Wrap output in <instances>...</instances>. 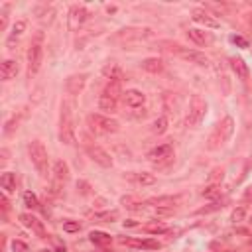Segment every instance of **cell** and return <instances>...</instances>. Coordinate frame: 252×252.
I'll use <instances>...</instances> for the list:
<instances>
[{"instance_id":"9","label":"cell","mask_w":252,"mask_h":252,"mask_svg":"<svg viewBox=\"0 0 252 252\" xmlns=\"http://www.w3.org/2000/svg\"><path fill=\"white\" fill-rule=\"evenodd\" d=\"M67 179H69V166L63 160H57L53 164V189L55 191H59L67 183Z\"/></svg>"},{"instance_id":"8","label":"cell","mask_w":252,"mask_h":252,"mask_svg":"<svg viewBox=\"0 0 252 252\" xmlns=\"http://www.w3.org/2000/svg\"><path fill=\"white\" fill-rule=\"evenodd\" d=\"M85 150H87V154H89L91 160H93L94 164H99L101 168H110V166H112V158H110L109 152L103 150L101 146L87 142V144H85Z\"/></svg>"},{"instance_id":"34","label":"cell","mask_w":252,"mask_h":252,"mask_svg":"<svg viewBox=\"0 0 252 252\" xmlns=\"http://www.w3.org/2000/svg\"><path fill=\"white\" fill-rule=\"evenodd\" d=\"M24 205L30 207V209H38V207H40V201H38V197L32 193V191H26V193H24Z\"/></svg>"},{"instance_id":"23","label":"cell","mask_w":252,"mask_h":252,"mask_svg":"<svg viewBox=\"0 0 252 252\" xmlns=\"http://www.w3.org/2000/svg\"><path fill=\"white\" fill-rule=\"evenodd\" d=\"M0 185H2V189L6 193L16 191V175L12 172H4L2 177H0Z\"/></svg>"},{"instance_id":"17","label":"cell","mask_w":252,"mask_h":252,"mask_svg":"<svg viewBox=\"0 0 252 252\" xmlns=\"http://www.w3.org/2000/svg\"><path fill=\"white\" fill-rule=\"evenodd\" d=\"M187 38L191 40L193 44H197V46H205V44H211V42H213V38L207 34V32L197 30V28H189V30H187Z\"/></svg>"},{"instance_id":"13","label":"cell","mask_w":252,"mask_h":252,"mask_svg":"<svg viewBox=\"0 0 252 252\" xmlns=\"http://www.w3.org/2000/svg\"><path fill=\"white\" fill-rule=\"evenodd\" d=\"M179 55L189 61V63H195V65H201V67H207L209 65V57L201 51H195V49H179Z\"/></svg>"},{"instance_id":"1","label":"cell","mask_w":252,"mask_h":252,"mask_svg":"<svg viewBox=\"0 0 252 252\" xmlns=\"http://www.w3.org/2000/svg\"><path fill=\"white\" fill-rule=\"evenodd\" d=\"M59 138L67 146H71L75 142V118H73V103L71 101H63V105H61Z\"/></svg>"},{"instance_id":"15","label":"cell","mask_w":252,"mask_h":252,"mask_svg":"<svg viewBox=\"0 0 252 252\" xmlns=\"http://www.w3.org/2000/svg\"><path fill=\"white\" fill-rule=\"evenodd\" d=\"M191 18L197 22V24H203L205 28H220V22L219 20H215L209 12H205V10H201V8H195L193 12H191Z\"/></svg>"},{"instance_id":"3","label":"cell","mask_w":252,"mask_h":252,"mask_svg":"<svg viewBox=\"0 0 252 252\" xmlns=\"http://www.w3.org/2000/svg\"><path fill=\"white\" fill-rule=\"evenodd\" d=\"M233 130H235V120L231 116H225L215 126V130H213V134L209 138V150H217L225 142H229V138L233 136Z\"/></svg>"},{"instance_id":"4","label":"cell","mask_w":252,"mask_h":252,"mask_svg":"<svg viewBox=\"0 0 252 252\" xmlns=\"http://www.w3.org/2000/svg\"><path fill=\"white\" fill-rule=\"evenodd\" d=\"M87 124H89V128L93 132H97V134H114V132H118V122L114 118L99 114V112L89 114Z\"/></svg>"},{"instance_id":"20","label":"cell","mask_w":252,"mask_h":252,"mask_svg":"<svg viewBox=\"0 0 252 252\" xmlns=\"http://www.w3.org/2000/svg\"><path fill=\"white\" fill-rule=\"evenodd\" d=\"M130 179H132L136 185H142V187H148V185H154V183H156V175L150 173V172H138V173H132Z\"/></svg>"},{"instance_id":"35","label":"cell","mask_w":252,"mask_h":252,"mask_svg":"<svg viewBox=\"0 0 252 252\" xmlns=\"http://www.w3.org/2000/svg\"><path fill=\"white\" fill-rule=\"evenodd\" d=\"M246 213H248V207H238V209H235V211H233L231 220H233V223H240V220H244Z\"/></svg>"},{"instance_id":"36","label":"cell","mask_w":252,"mask_h":252,"mask_svg":"<svg viewBox=\"0 0 252 252\" xmlns=\"http://www.w3.org/2000/svg\"><path fill=\"white\" fill-rule=\"evenodd\" d=\"M63 231H65V233H79L81 231V223H79V220H65V223H63Z\"/></svg>"},{"instance_id":"25","label":"cell","mask_w":252,"mask_h":252,"mask_svg":"<svg viewBox=\"0 0 252 252\" xmlns=\"http://www.w3.org/2000/svg\"><path fill=\"white\" fill-rule=\"evenodd\" d=\"M103 94H107V97L118 101L120 94H124V93H122V85H120V81H109V85L105 87V93H103Z\"/></svg>"},{"instance_id":"39","label":"cell","mask_w":252,"mask_h":252,"mask_svg":"<svg viewBox=\"0 0 252 252\" xmlns=\"http://www.w3.org/2000/svg\"><path fill=\"white\" fill-rule=\"evenodd\" d=\"M244 197H246V199H252V185H250V187L246 189V191H244Z\"/></svg>"},{"instance_id":"12","label":"cell","mask_w":252,"mask_h":252,"mask_svg":"<svg viewBox=\"0 0 252 252\" xmlns=\"http://www.w3.org/2000/svg\"><path fill=\"white\" fill-rule=\"evenodd\" d=\"M122 99H124V103L128 105L130 109H140L146 103V94L142 91H138V89H128L122 94Z\"/></svg>"},{"instance_id":"32","label":"cell","mask_w":252,"mask_h":252,"mask_svg":"<svg viewBox=\"0 0 252 252\" xmlns=\"http://www.w3.org/2000/svg\"><path fill=\"white\" fill-rule=\"evenodd\" d=\"M166 130H168V118H166V116L156 118L154 124H152V132H154V134H164Z\"/></svg>"},{"instance_id":"19","label":"cell","mask_w":252,"mask_h":252,"mask_svg":"<svg viewBox=\"0 0 252 252\" xmlns=\"http://www.w3.org/2000/svg\"><path fill=\"white\" fill-rule=\"evenodd\" d=\"M103 75L109 81H122L124 71H122V67L118 65V63H107V65L103 67Z\"/></svg>"},{"instance_id":"38","label":"cell","mask_w":252,"mask_h":252,"mask_svg":"<svg viewBox=\"0 0 252 252\" xmlns=\"http://www.w3.org/2000/svg\"><path fill=\"white\" fill-rule=\"evenodd\" d=\"M231 42L236 44V46H240V47H246V46H248V42H246L244 38H240V36H231Z\"/></svg>"},{"instance_id":"33","label":"cell","mask_w":252,"mask_h":252,"mask_svg":"<svg viewBox=\"0 0 252 252\" xmlns=\"http://www.w3.org/2000/svg\"><path fill=\"white\" fill-rule=\"evenodd\" d=\"M152 203H156L158 209H164V207H173L177 203V197H158Z\"/></svg>"},{"instance_id":"29","label":"cell","mask_w":252,"mask_h":252,"mask_svg":"<svg viewBox=\"0 0 252 252\" xmlns=\"http://www.w3.org/2000/svg\"><path fill=\"white\" fill-rule=\"evenodd\" d=\"M118 219V211H105V213H94L93 220H101V223H112Z\"/></svg>"},{"instance_id":"11","label":"cell","mask_w":252,"mask_h":252,"mask_svg":"<svg viewBox=\"0 0 252 252\" xmlns=\"http://www.w3.org/2000/svg\"><path fill=\"white\" fill-rule=\"evenodd\" d=\"M120 244L124 246H132V248H146V250H156L160 248V242H156L152 238H128V236H122L118 238Z\"/></svg>"},{"instance_id":"28","label":"cell","mask_w":252,"mask_h":252,"mask_svg":"<svg viewBox=\"0 0 252 252\" xmlns=\"http://www.w3.org/2000/svg\"><path fill=\"white\" fill-rule=\"evenodd\" d=\"M89 238H91L93 244H99V246H107V244H110V235L101 233V231H93V233L89 235Z\"/></svg>"},{"instance_id":"16","label":"cell","mask_w":252,"mask_h":252,"mask_svg":"<svg viewBox=\"0 0 252 252\" xmlns=\"http://www.w3.org/2000/svg\"><path fill=\"white\" fill-rule=\"evenodd\" d=\"M16 75H18V63L14 59L2 61V65H0V79H2V81H10Z\"/></svg>"},{"instance_id":"21","label":"cell","mask_w":252,"mask_h":252,"mask_svg":"<svg viewBox=\"0 0 252 252\" xmlns=\"http://www.w3.org/2000/svg\"><path fill=\"white\" fill-rule=\"evenodd\" d=\"M142 69H146L150 73H160L164 69V61L160 57H148L142 61Z\"/></svg>"},{"instance_id":"14","label":"cell","mask_w":252,"mask_h":252,"mask_svg":"<svg viewBox=\"0 0 252 252\" xmlns=\"http://www.w3.org/2000/svg\"><path fill=\"white\" fill-rule=\"evenodd\" d=\"M85 81H87V75H71V77H67V81H65V91H67V94H71V97H75V94H79L81 91H83V87H85Z\"/></svg>"},{"instance_id":"5","label":"cell","mask_w":252,"mask_h":252,"mask_svg":"<svg viewBox=\"0 0 252 252\" xmlns=\"http://www.w3.org/2000/svg\"><path fill=\"white\" fill-rule=\"evenodd\" d=\"M28 152H30V160L34 164V168L38 170V173L42 177H47V150H46V146L40 140H32Z\"/></svg>"},{"instance_id":"22","label":"cell","mask_w":252,"mask_h":252,"mask_svg":"<svg viewBox=\"0 0 252 252\" xmlns=\"http://www.w3.org/2000/svg\"><path fill=\"white\" fill-rule=\"evenodd\" d=\"M26 22L24 20H18L14 26H12V32H10V36H8V46L12 47L14 46V42H18L22 36H24V32H26Z\"/></svg>"},{"instance_id":"6","label":"cell","mask_w":252,"mask_h":252,"mask_svg":"<svg viewBox=\"0 0 252 252\" xmlns=\"http://www.w3.org/2000/svg\"><path fill=\"white\" fill-rule=\"evenodd\" d=\"M207 114V103L199 94H193L191 103H189V114H187V124L189 126H199Z\"/></svg>"},{"instance_id":"31","label":"cell","mask_w":252,"mask_h":252,"mask_svg":"<svg viewBox=\"0 0 252 252\" xmlns=\"http://www.w3.org/2000/svg\"><path fill=\"white\" fill-rule=\"evenodd\" d=\"M201 195L207 197V199H217V197H220V185H219V183H209V185L203 189Z\"/></svg>"},{"instance_id":"27","label":"cell","mask_w":252,"mask_h":252,"mask_svg":"<svg viewBox=\"0 0 252 252\" xmlns=\"http://www.w3.org/2000/svg\"><path fill=\"white\" fill-rule=\"evenodd\" d=\"M150 36H152L150 30H124L120 34V38H124V40H130V38L140 40V38H150Z\"/></svg>"},{"instance_id":"30","label":"cell","mask_w":252,"mask_h":252,"mask_svg":"<svg viewBox=\"0 0 252 252\" xmlns=\"http://www.w3.org/2000/svg\"><path fill=\"white\" fill-rule=\"evenodd\" d=\"M144 231L150 233V235H162V233H168L170 229L166 225H162V223H156V220H152V223L144 225Z\"/></svg>"},{"instance_id":"2","label":"cell","mask_w":252,"mask_h":252,"mask_svg":"<svg viewBox=\"0 0 252 252\" xmlns=\"http://www.w3.org/2000/svg\"><path fill=\"white\" fill-rule=\"evenodd\" d=\"M42 63H44V34L40 32L28 47V75H30V79L38 75V71L42 69Z\"/></svg>"},{"instance_id":"40","label":"cell","mask_w":252,"mask_h":252,"mask_svg":"<svg viewBox=\"0 0 252 252\" xmlns=\"http://www.w3.org/2000/svg\"><path fill=\"white\" fill-rule=\"evenodd\" d=\"M40 252H55V250H49V248H42Z\"/></svg>"},{"instance_id":"10","label":"cell","mask_w":252,"mask_h":252,"mask_svg":"<svg viewBox=\"0 0 252 252\" xmlns=\"http://www.w3.org/2000/svg\"><path fill=\"white\" fill-rule=\"evenodd\" d=\"M20 223L24 225V227H28L30 231H34L40 238H46V229H44V223L38 219V217H34L32 213H22L20 215Z\"/></svg>"},{"instance_id":"24","label":"cell","mask_w":252,"mask_h":252,"mask_svg":"<svg viewBox=\"0 0 252 252\" xmlns=\"http://www.w3.org/2000/svg\"><path fill=\"white\" fill-rule=\"evenodd\" d=\"M231 67H233V71L236 73V77L248 79V67H246V63H244L240 57H233V59H231Z\"/></svg>"},{"instance_id":"26","label":"cell","mask_w":252,"mask_h":252,"mask_svg":"<svg viewBox=\"0 0 252 252\" xmlns=\"http://www.w3.org/2000/svg\"><path fill=\"white\" fill-rule=\"evenodd\" d=\"M116 107H118V103H116L114 99L107 97V94H101V99H99V109H101L103 112L112 114V112H116Z\"/></svg>"},{"instance_id":"7","label":"cell","mask_w":252,"mask_h":252,"mask_svg":"<svg viewBox=\"0 0 252 252\" xmlns=\"http://www.w3.org/2000/svg\"><path fill=\"white\" fill-rule=\"evenodd\" d=\"M148 160H150L152 164H158V166L172 162V160H173V146H172L170 142L156 146L154 150L148 152Z\"/></svg>"},{"instance_id":"18","label":"cell","mask_w":252,"mask_h":252,"mask_svg":"<svg viewBox=\"0 0 252 252\" xmlns=\"http://www.w3.org/2000/svg\"><path fill=\"white\" fill-rule=\"evenodd\" d=\"M87 16H89V12L83 8V6H73L71 10H69V26L75 30V28H79L85 20H87Z\"/></svg>"},{"instance_id":"37","label":"cell","mask_w":252,"mask_h":252,"mask_svg":"<svg viewBox=\"0 0 252 252\" xmlns=\"http://www.w3.org/2000/svg\"><path fill=\"white\" fill-rule=\"evenodd\" d=\"M12 250L14 252H30V246L22 240H12Z\"/></svg>"}]
</instances>
